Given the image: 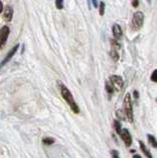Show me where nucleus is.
I'll return each instance as SVG.
<instances>
[{
    "label": "nucleus",
    "mask_w": 157,
    "mask_h": 158,
    "mask_svg": "<svg viewBox=\"0 0 157 158\" xmlns=\"http://www.w3.org/2000/svg\"><path fill=\"white\" fill-rule=\"evenodd\" d=\"M9 34H10V29L8 26H3L0 29V48H3L4 44H6Z\"/></svg>",
    "instance_id": "5"
},
{
    "label": "nucleus",
    "mask_w": 157,
    "mask_h": 158,
    "mask_svg": "<svg viewBox=\"0 0 157 158\" xmlns=\"http://www.w3.org/2000/svg\"><path fill=\"white\" fill-rule=\"evenodd\" d=\"M114 127H115V130H116L118 135H120L121 131H122V127H121V123L119 121H117V120L114 121Z\"/></svg>",
    "instance_id": "15"
},
{
    "label": "nucleus",
    "mask_w": 157,
    "mask_h": 158,
    "mask_svg": "<svg viewBox=\"0 0 157 158\" xmlns=\"http://www.w3.org/2000/svg\"><path fill=\"white\" fill-rule=\"evenodd\" d=\"M105 7H106L105 2L101 1L100 2V6H99V14H100V16H104V14H105Z\"/></svg>",
    "instance_id": "16"
},
{
    "label": "nucleus",
    "mask_w": 157,
    "mask_h": 158,
    "mask_svg": "<svg viewBox=\"0 0 157 158\" xmlns=\"http://www.w3.org/2000/svg\"><path fill=\"white\" fill-rule=\"evenodd\" d=\"M134 97L135 99H138V98H139L138 91H136V90H134Z\"/></svg>",
    "instance_id": "22"
},
{
    "label": "nucleus",
    "mask_w": 157,
    "mask_h": 158,
    "mask_svg": "<svg viewBox=\"0 0 157 158\" xmlns=\"http://www.w3.org/2000/svg\"><path fill=\"white\" fill-rule=\"evenodd\" d=\"M110 82L114 87L115 90L120 91L124 87V79H122L120 75H112L110 76Z\"/></svg>",
    "instance_id": "4"
},
{
    "label": "nucleus",
    "mask_w": 157,
    "mask_h": 158,
    "mask_svg": "<svg viewBox=\"0 0 157 158\" xmlns=\"http://www.w3.org/2000/svg\"><path fill=\"white\" fill-rule=\"evenodd\" d=\"M111 47H112V48H114V49H117V51H119V49L121 48V44H120V42L118 41V40H116V39L111 40Z\"/></svg>",
    "instance_id": "14"
},
{
    "label": "nucleus",
    "mask_w": 157,
    "mask_h": 158,
    "mask_svg": "<svg viewBox=\"0 0 157 158\" xmlns=\"http://www.w3.org/2000/svg\"><path fill=\"white\" fill-rule=\"evenodd\" d=\"M131 5H132V7H134V8H137V7H138V5H139V0H132Z\"/></svg>",
    "instance_id": "21"
},
{
    "label": "nucleus",
    "mask_w": 157,
    "mask_h": 158,
    "mask_svg": "<svg viewBox=\"0 0 157 158\" xmlns=\"http://www.w3.org/2000/svg\"><path fill=\"white\" fill-rule=\"evenodd\" d=\"M150 79H151V81L157 83V69H155V70L152 72L151 76H150Z\"/></svg>",
    "instance_id": "19"
},
{
    "label": "nucleus",
    "mask_w": 157,
    "mask_h": 158,
    "mask_svg": "<svg viewBox=\"0 0 157 158\" xmlns=\"http://www.w3.org/2000/svg\"><path fill=\"white\" fill-rule=\"evenodd\" d=\"M105 88H106V91H107V93L109 94V95H112L113 93H114V87H113V85L111 84V82L110 81H107L106 82V84H105Z\"/></svg>",
    "instance_id": "13"
},
{
    "label": "nucleus",
    "mask_w": 157,
    "mask_h": 158,
    "mask_svg": "<svg viewBox=\"0 0 157 158\" xmlns=\"http://www.w3.org/2000/svg\"><path fill=\"white\" fill-rule=\"evenodd\" d=\"M56 7L57 9H63V7H64V4H63V0H56Z\"/></svg>",
    "instance_id": "18"
},
{
    "label": "nucleus",
    "mask_w": 157,
    "mask_h": 158,
    "mask_svg": "<svg viewBox=\"0 0 157 158\" xmlns=\"http://www.w3.org/2000/svg\"><path fill=\"white\" fill-rule=\"evenodd\" d=\"M112 30H113V34H114L115 39L118 40V41H119V40H121L122 37V28L120 27V25L114 24V25H113Z\"/></svg>",
    "instance_id": "8"
},
{
    "label": "nucleus",
    "mask_w": 157,
    "mask_h": 158,
    "mask_svg": "<svg viewBox=\"0 0 157 158\" xmlns=\"http://www.w3.org/2000/svg\"><path fill=\"white\" fill-rule=\"evenodd\" d=\"M58 86H60V93H61V96L62 98L64 99V100L66 101V103L68 104V105L70 106L71 110L74 112L75 114H78L79 113V107H78V105L76 104L74 98H73L71 92L69 91V89H68L64 84L62 83H58Z\"/></svg>",
    "instance_id": "1"
},
{
    "label": "nucleus",
    "mask_w": 157,
    "mask_h": 158,
    "mask_svg": "<svg viewBox=\"0 0 157 158\" xmlns=\"http://www.w3.org/2000/svg\"><path fill=\"white\" fill-rule=\"evenodd\" d=\"M139 147H140L141 151L143 152V154H144L147 158H153V157H152V155H151L150 151L148 150V148H147V147L145 146V144H144V143L142 142L141 140L139 141Z\"/></svg>",
    "instance_id": "10"
},
{
    "label": "nucleus",
    "mask_w": 157,
    "mask_h": 158,
    "mask_svg": "<svg viewBox=\"0 0 157 158\" xmlns=\"http://www.w3.org/2000/svg\"><path fill=\"white\" fill-rule=\"evenodd\" d=\"M43 142L45 143V144H48V145H51L52 144V143H55V139L52 137H45L43 139Z\"/></svg>",
    "instance_id": "17"
},
{
    "label": "nucleus",
    "mask_w": 157,
    "mask_h": 158,
    "mask_svg": "<svg viewBox=\"0 0 157 158\" xmlns=\"http://www.w3.org/2000/svg\"><path fill=\"white\" fill-rule=\"evenodd\" d=\"M92 3H93V6H94V7H98V1H97V0H92Z\"/></svg>",
    "instance_id": "23"
},
{
    "label": "nucleus",
    "mask_w": 157,
    "mask_h": 158,
    "mask_svg": "<svg viewBox=\"0 0 157 158\" xmlns=\"http://www.w3.org/2000/svg\"><path fill=\"white\" fill-rule=\"evenodd\" d=\"M120 136L122 139V141L125 142V144L126 147H130L132 144V137L130 133V131L126 130V128H122L121 133H120Z\"/></svg>",
    "instance_id": "6"
},
{
    "label": "nucleus",
    "mask_w": 157,
    "mask_h": 158,
    "mask_svg": "<svg viewBox=\"0 0 157 158\" xmlns=\"http://www.w3.org/2000/svg\"><path fill=\"white\" fill-rule=\"evenodd\" d=\"M144 23V15L140 11H136L134 15H132V19H131V26L132 29L134 31H139L142 28Z\"/></svg>",
    "instance_id": "3"
},
{
    "label": "nucleus",
    "mask_w": 157,
    "mask_h": 158,
    "mask_svg": "<svg viewBox=\"0 0 157 158\" xmlns=\"http://www.w3.org/2000/svg\"><path fill=\"white\" fill-rule=\"evenodd\" d=\"M147 1H148V3H151V0H147Z\"/></svg>",
    "instance_id": "26"
},
{
    "label": "nucleus",
    "mask_w": 157,
    "mask_h": 158,
    "mask_svg": "<svg viewBox=\"0 0 157 158\" xmlns=\"http://www.w3.org/2000/svg\"><path fill=\"white\" fill-rule=\"evenodd\" d=\"M13 8L11 6H6L5 10H4V19L6 20V21H11L12 20V17H13Z\"/></svg>",
    "instance_id": "9"
},
{
    "label": "nucleus",
    "mask_w": 157,
    "mask_h": 158,
    "mask_svg": "<svg viewBox=\"0 0 157 158\" xmlns=\"http://www.w3.org/2000/svg\"><path fill=\"white\" fill-rule=\"evenodd\" d=\"M110 56L111 57L113 58V60L114 61H118L119 60V51H117V49H114V48H111V52H110Z\"/></svg>",
    "instance_id": "12"
},
{
    "label": "nucleus",
    "mask_w": 157,
    "mask_h": 158,
    "mask_svg": "<svg viewBox=\"0 0 157 158\" xmlns=\"http://www.w3.org/2000/svg\"><path fill=\"white\" fill-rule=\"evenodd\" d=\"M132 158H141V156L138 155V154H134V156H132Z\"/></svg>",
    "instance_id": "25"
},
{
    "label": "nucleus",
    "mask_w": 157,
    "mask_h": 158,
    "mask_svg": "<svg viewBox=\"0 0 157 158\" xmlns=\"http://www.w3.org/2000/svg\"><path fill=\"white\" fill-rule=\"evenodd\" d=\"M147 138H148V141L151 144V146L157 149V139L155 138V136L152 135H147Z\"/></svg>",
    "instance_id": "11"
},
{
    "label": "nucleus",
    "mask_w": 157,
    "mask_h": 158,
    "mask_svg": "<svg viewBox=\"0 0 157 158\" xmlns=\"http://www.w3.org/2000/svg\"><path fill=\"white\" fill-rule=\"evenodd\" d=\"M2 11H3V4L1 1H0V13H1Z\"/></svg>",
    "instance_id": "24"
},
{
    "label": "nucleus",
    "mask_w": 157,
    "mask_h": 158,
    "mask_svg": "<svg viewBox=\"0 0 157 158\" xmlns=\"http://www.w3.org/2000/svg\"><path fill=\"white\" fill-rule=\"evenodd\" d=\"M156 102H157V99H156Z\"/></svg>",
    "instance_id": "27"
},
{
    "label": "nucleus",
    "mask_w": 157,
    "mask_h": 158,
    "mask_svg": "<svg viewBox=\"0 0 157 158\" xmlns=\"http://www.w3.org/2000/svg\"><path fill=\"white\" fill-rule=\"evenodd\" d=\"M124 114L126 120H127V122L130 123L134 122V109H132L131 98L130 93L126 94L124 99Z\"/></svg>",
    "instance_id": "2"
},
{
    "label": "nucleus",
    "mask_w": 157,
    "mask_h": 158,
    "mask_svg": "<svg viewBox=\"0 0 157 158\" xmlns=\"http://www.w3.org/2000/svg\"><path fill=\"white\" fill-rule=\"evenodd\" d=\"M18 48H19V44H16L15 47L12 48L10 49V52H9L7 53V56H5V58H4L3 60H2V62L0 63V68L3 67V66L5 65V64H6L7 62H9V61L11 60V58L13 57L14 54L16 53V52H17V49H18Z\"/></svg>",
    "instance_id": "7"
},
{
    "label": "nucleus",
    "mask_w": 157,
    "mask_h": 158,
    "mask_svg": "<svg viewBox=\"0 0 157 158\" xmlns=\"http://www.w3.org/2000/svg\"><path fill=\"white\" fill-rule=\"evenodd\" d=\"M111 155H112V158H120L119 151L116 150V149H113L111 151Z\"/></svg>",
    "instance_id": "20"
}]
</instances>
